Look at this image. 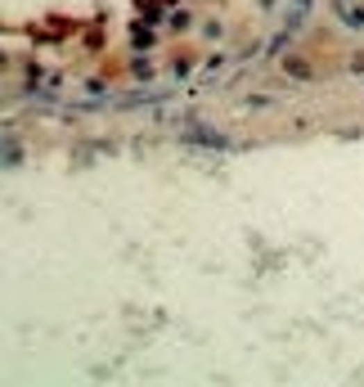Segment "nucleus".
I'll return each mask as SVG.
<instances>
[{"label":"nucleus","mask_w":364,"mask_h":387,"mask_svg":"<svg viewBox=\"0 0 364 387\" xmlns=\"http://www.w3.org/2000/svg\"><path fill=\"white\" fill-rule=\"evenodd\" d=\"M338 14L347 18V23H356V32H364V9H356L351 0H338Z\"/></svg>","instance_id":"f257e3e1"}]
</instances>
